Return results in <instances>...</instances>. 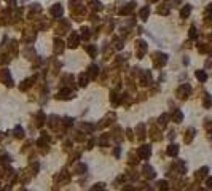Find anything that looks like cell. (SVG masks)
Instances as JSON below:
<instances>
[{"label": "cell", "mask_w": 212, "mask_h": 191, "mask_svg": "<svg viewBox=\"0 0 212 191\" xmlns=\"http://www.w3.org/2000/svg\"><path fill=\"white\" fill-rule=\"evenodd\" d=\"M190 11H191V6H190V5H187L185 8L182 10V13H180V14H182V18H187L188 14H190Z\"/></svg>", "instance_id": "6da1fadb"}, {"label": "cell", "mask_w": 212, "mask_h": 191, "mask_svg": "<svg viewBox=\"0 0 212 191\" xmlns=\"http://www.w3.org/2000/svg\"><path fill=\"white\" fill-rule=\"evenodd\" d=\"M51 13L53 14H59L61 13V5H54V8L51 10Z\"/></svg>", "instance_id": "7a4b0ae2"}, {"label": "cell", "mask_w": 212, "mask_h": 191, "mask_svg": "<svg viewBox=\"0 0 212 191\" xmlns=\"http://www.w3.org/2000/svg\"><path fill=\"white\" fill-rule=\"evenodd\" d=\"M198 78L199 80H206V75H204L203 72H198Z\"/></svg>", "instance_id": "3957f363"}]
</instances>
